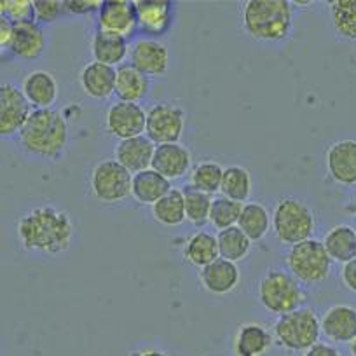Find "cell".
Instances as JSON below:
<instances>
[{"label":"cell","instance_id":"cell-37","mask_svg":"<svg viewBox=\"0 0 356 356\" xmlns=\"http://www.w3.org/2000/svg\"><path fill=\"white\" fill-rule=\"evenodd\" d=\"M0 15L15 25L33 22V0H2Z\"/></svg>","mask_w":356,"mask_h":356},{"label":"cell","instance_id":"cell-5","mask_svg":"<svg viewBox=\"0 0 356 356\" xmlns=\"http://www.w3.org/2000/svg\"><path fill=\"white\" fill-rule=\"evenodd\" d=\"M271 220L273 232L278 241L290 246L311 239L316 227L314 211L309 204L293 196L282 197L276 203Z\"/></svg>","mask_w":356,"mask_h":356},{"label":"cell","instance_id":"cell-28","mask_svg":"<svg viewBox=\"0 0 356 356\" xmlns=\"http://www.w3.org/2000/svg\"><path fill=\"white\" fill-rule=\"evenodd\" d=\"M323 246L332 262H349L356 257V231L349 225H335L325 234Z\"/></svg>","mask_w":356,"mask_h":356},{"label":"cell","instance_id":"cell-24","mask_svg":"<svg viewBox=\"0 0 356 356\" xmlns=\"http://www.w3.org/2000/svg\"><path fill=\"white\" fill-rule=\"evenodd\" d=\"M171 189H173L171 187V180H168L166 177L157 173L152 168L133 175L131 197L140 204H149V207H152L157 201L163 200Z\"/></svg>","mask_w":356,"mask_h":356},{"label":"cell","instance_id":"cell-31","mask_svg":"<svg viewBox=\"0 0 356 356\" xmlns=\"http://www.w3.org/2000/svg\"><path fill=\"white\" fill-rule=\"evenodd\" d=\"M217 243H218V253L222 259L231 260V262H239V260L246 259V255L252 250V239L238 227H229L224 231L217 232Z\"/></svg>","mask_w":356,"mask_h":356},{"label":"cell","instance_id":"cell-26","mask_svg":"<svg viewBox=\"0 0 356 356\" xmlns=\"http://www.w3.org/2000/svg\"><path fill=\"white\" fill-rule=\"evenodd\" d=\"M91 54H93V61H98V63L108 65V67L121 65L129 56L128 40L97 30L91 39Z\"/></svg>","mask_w":356,"mask_h":356},{"label":"cell","instance_id":"cell-30","mask_svg":"<svg viewBox=\"0 0 356 356\" xmlns=\"http://www.w3.org/2000/svg\"><path fill=\"white\" fill-rule=\"evenodd\" d=\"M150 211H152L154 220L164 227H177V225L184 224L187 220L184 191L173 187L163 200L150 207Z\"/></svg>","mask_w":356,"mask_h":356},{"label":"cell","instance_id":"cell-17","mask_svg":"<svg viewBox=\"0 0 356 356\" xmlns=\"http://www.w3.org/2000/svg\"><path fill=\"white\" fill-rule=\"evenodd\" d=\"M321 334L335 344H351L356 339V309L337 304L321 318Z\"/></svg>","mask_w":356,"mask_h":356},{"label":"cell","instance_id":"cell-19","mask_svg":"<svg viewBox=\"0 0 356 356\" xmlns=\"http://www.w3.org/2000/svg\"><path fill=\"white\" fill-rule=\"evenodd\" d=\"M115 79L118 70L98 61L88 63L79 74L82 91L93 100H107L115 95Z\"/></svg>","mask_w":356,"mask_h":356},{"label":"cell","instance_id":"cell-18","mask_svg":"<svg viewBox=\"0 0 356 356\" xmlns=\"http://www.w3.org/2000/svg\"><path fill=\"white\" fill-rule=\"evenodd\" d=\"M275 346V335L262 323H243L232 339L234 356H266Z\"/></svg>","mask_w":356,"mask_h":356},{"label":"cell","instance_id":"cell-45","mask_svg":"<svg viewBox=\"0 0 356 356\" xmlns=\"http://www.w3.org/2000/svg\"><path fill=\"white\" fill-rule=\"evenodd\" d=\"M355 213H356V203H355Z\"/></svg>","mask_w":356,"mask_h":356},{"label":"cell","instance_id":"cell-9","mask_svg":"<svg viewBox=\"0 0 356 356\" xmlns=\"http://www.w3.org/2000/svg\"><path fill=\"white\" fill-rule=\"evenodd\" d=\"M186 128V112L177 105L157 104L147 112L145 135L156 145L178 143Z\"/></svg>","mask_w":356,"mask_h":356},{"label":"cell","instance_id":"cell-6","mask_svg":"<svg viewBox=\"0 0 356 356\" xmlns=\"http://www.w3.org/2000/svg\"><path fill=\"white\" fill-rule=\"evenodd\" d=\"M275 342L292 353H304L320 342L321 321L311 307H299L283 314L273 327Z\"/></svg>","mask_w":356,"mask_h":356},{"label":"cell","instance_id":"cell-2","mask_svg":"<svg viewBox=\"0 0 356 356\" xmlns=\"http://www.w3.org/2000/svg\"><path fill=\"white\" fill-rule=\"evenodd\" d=\"M23 150L37 159L54 161L68 145V126L63 115L53 108L33 111L18 135Z\"/></svg>","mask_w":356,"mask_h":356},{"label":"cell","instance_id":"cell-15","mask_svg":"<svg viewBox=\"0 0 356 356\" xmlns=\"http://www.w3.org/2000/svg\"><path fill=\"white\" fill-rule=\"evenodd\" d=\"M138 19V30L145 35L159 37L173 23V4L168 0H133Z\"/></svg>","mask_w":356,"mask_h":356},{"label":"cell","instance_id":"cell-39","mask_svg":"<svg viewBox=\"0 0 356 356\" xmlns=\"http://www.w3.org/2000/svg\"><path fill=\"white\" fill-rule=\"evenodd\" d=\"M102 6H104L102 0H68V2H65V13H70V15L100 13Z\"/></svg>","mask_w":356,"mask_h":356},{"label":"cell","instance_id":"cell-3","mask_svg":"<svg viewBox=\"0 0 356 356\" xmlns=\"http://www.w3.org/2000/svg\"><path fill=\"white\" fill-rule=\"evenodd\" d=\"M241 25L252 39L282 42L293 29V8L289 0H246L241 4Z\"/></svg>","mask_w":356,"mask_h":356},{"label":"cell","instance_id":"cell-43","mask_svg":"<svg viewBox=\"0 0 356 356\" xmlns=\"http://www.w3.org/2000/svg\"><path fill=\"white\" fill-rule=\"evenodd\" d=\"M129 356H170V355L164 351H161V349H156V348H142V349H136V351L129 353Z\"/></svg>","mask_w":356,"mask_h":356},{"label":"cell","instance_id":"cell-12","mask_svg":"<svg viewBox=\"0 0 356 356\" xmlns=\"http://www.w3.org/2000/svg\"><path fill=\"white\" fill-rule=\"evenodd\" d=\"M145 126L147 114L138 104L115 102L107 108V114H105V128L119 140L140 136L145 131Z\"/></svg>","mask_w":356,"mask_h":356},{"label":"cell","instance_id":"cell-25","mask_svg":"<svg viewBox=\"0 0 356 356\" xmlns=\"http://www.w3.org/2000/svg\"><path fill=\"white\" fill-rule=\"evenodd\" d=\"M149 93V77L136 70L133 65L124 63L118 68L115 79V97L119 102L140 104Z\"/></svg>","mask_w":356,"mask_h":356},{"label":"cell","instance_id":"cell-7","mask_svg":"<svg viewBox=\"0 0 356 356\" xmlns=\"http://www.w3.org/2000/svg\"><path fill=\"white\" fill-rule=\"evenodd\" d=\"M286 266L300 283L313 285L325 282L330 276L332 259L325 250L323 241L311 238L290 246L286 253Z\"/></svg>","mask_w":356,"mask_h":356},{"label":"cell","instance_id":"cell-38","mask_svg":"<svg viewBox=\"0 0 356 356\" xmlns=\"http://www.w3.org/2000/svg\"><path fill=\"white\" fill-rule=\"evenodd\" d=\"M65 13V2L60 0H33V22L37 25H53Z\"/></svg>","mask_w":356,"mask_h":356},{"label":"cell","instance_id":"cell-40","mask_svg":"<svg viewBox=\"0 0 356 356\" xmlns=\"http://www.w3.org/2000/svg\"><path fill=\"white\" fill-rule=\"evenodd\" d=\"M341 280L346 289L356 293V257L353 260H349V262L342 264Z\"/></svg>","mask_w":356,"mask_h":356},{"label":"cell","instance_id":"cell-27","mask_svg":"<svg viewBox=\"0 0 356 356\" xmlns=\"http://www.w3.org/2000/svg\"><path fill=\"white\" fill-rule=\"evenodd\" d=\"M184 259L197 269H203L204 266L220 259L217 236L208 231L194 232L184 246Z\"/></svg>","mask_w":356,"mask_h":356},{"label":"cell","instance_id":"cell-21","mask_svg":"<svg viewBox=\"0 0 356 356\" xmlns=\"http://www.w3.org/2000/svg\"><path fill=\"white\" fill-rule=\"evenodd\" d=\"M152 170L166 177L168 180H178L186 177L191 170V152L182 143H164L157 145L152 159Z\"/></svg>","mask_w":356,"mask_h":356},{"label":"cell","instance_id":"cell-42","mask_svg":"<svg viewBox=\"0 0 356 356\" xmlns=\"http://www.w3.org/2000/svg\"><path fill=\"white\" fill-rule=\"evenodd\" d=\"M302 356H341V353H339L337 348H334L332 344H327V342H318V344H314L313 348L304 351Z\"/></svg>","mask_w":356,"mask_h":356},{"label":"cell","instance_id":"cell-22","mask_svg":"<svg viewBox=\"0 0 356 356\" xmlns=\"http://www.w3.org/2000/svg\"><path fill=\"white\" fill-rule=\"evenodd\" d=\"M22 91L33 111H46L58 100V82L53 74L46 70H35L23 79Z\"/></svg>","mask_w":356,"mask_h":356},{"label":"cell","instance_id":"cell-14","mask_svg":"<svg viewBox=\"0 0 356 356\" xmlns=\"http://www.w3.org/2000/svg\"><path fill=\"white\" fill-rule=\"evenodd\" d=\"M328 177L339 186H356V140H341L325 154Z\"/></svg>","mask_w":356,"mask_h":356},{"label":"cell","instance_id":"cell-34","mask_svg":"<svg viewBox=\"0 0 356 356\" xmlns=\"http://www.w3.org/2000/svg\"><path fill=\"white\" fill-rule=\"evenodd\" d=\"M222 177H224V168L215 161H204L200 163L193 171H191V182L194 189L215 196L220 193Z\"/></svg>","mask_w":356,"mask_h":356},{"label":"cell","instance_id":"cell-1","mask_svg":"<svg viewBox=\"0 0 356 356\" xmlns=\"http://www.w3.org/2000/svg\"><path fill=\"white\" fill-rule=\"evenodd\" d=\"M16 236L23 252L61 255L74 243L75 225L67 210L44 203L22 213L16 222Z\"/></svg>","mask_w":356,"mask_h":356},{"label":"cell","instance_id":"cell-13","mask_svg":"<svg viewBox=\"0 0 356 356\" xmlns=\"http://www.w3.org/2000/svg\"><path fill=\"white\" fill-rule=\"evenodd\" d=\"M129 65L145 74L147 77H159L168 72L170 67V53L159 40L143 37L133 42L129 47Z\"/></svg>","mask_w":356,"mask_h":356},{"label":"cell","instance_id":"cell-23","mask_svg":"<svg viewBox=\"0 0 356 356\" xmlns=\"http://www.w3.org/2000/svg\"><path fill=\"white\" fill-rule=\"evenodd\" d=\"M46 49V35L35 22L16 23L9 49L23 60H35Z\"/></svg>","mask_w":356,"mask_h":356},{"label":"cell","instance_id":"cell-11","mask_svg":"<svg viewBox=\"0 0 356 356\" xmlns=\"http://www.w3.org/2000/svg\"><path fill=\"white\" fill-rule=\"evenodd\" d=\"M97 25L100 32L131 39L138 30L135 4L129 0H105L98 13Z\"/></svg>","mask_w":356,"mask_h":356},{"label":"cell","instance_id":"cell-33","mask_svg":"<svg viewBox=\"0 0 356 356\" xmlns=\"http://www.w3.org/2000/svg\"><path fill=\"white\" fill-rule=\"evenodd\" d=\"M184 200H186V218L194 227H203L210 222L211 203L213 196L194 189L193 186L184 187Z\"/></svg>","mask_w":356,"mask_h":356},{"label":"cell","instance_id":"cell-44","mask_svg":"<svg viewBox=\"0 0 356 356\" xmlns=\"http://www.w3.org/2000/svg\"><path fill=\"white\" fill-rule=\"evenodd\" d=\"M349 353H351V356H356V339L349 344Z\"/></svg>","mask_w":356,"mask_h":356},{"label":"cell","instance_id":"cell-10","mask_svg":"<svg viewBox=\"0 0 356 356\" xmlns=\"http://www.w3.org/2000/svg\"><path fill=\"white\" fill-rule=\"evenodd\" d=\"M32 112L33 107L18 86L11 82L0 86V135L4 138L19 135Z\"/></svg>","mask_w":356,"mask_h":356},{"label":"cell","instance_id":"cell-16","mask_svg":"<svg viewBox=\"0 0 356 356\" xmlns=\"http://www.w3.org/2000/svg\"><path fill=\"white\" fill-rule=\"evenodd\" d=\"M156 147V143L147 135L119 140L118 145H115V161L122 164L131 175L150 170Z\"/></svg>","mask_w":356,"mask_h":356},{"label":"cell","instance_id":"cell-29","mask_svg":"<svg viewBox=\"0 0 356 356\" xmlns=\"http://www.w3.org/2000/svg\"><path fill=\"white\" fill-rule=\"evenodd\" d=\"M271 225V215H269V210L262 203H259V201H248V203L243 204L238 227L252 241H260V239L266 238Z\"/></svg>","mask_w":356,"mask_h":356},{"label":"cell","instance_id":"cell-8","mask_svg":"<svg viewBox=\"0 0 356 356\" xmlns=\"http://www.w3.org/2000/svg\"><path fill=\"white\" fill-rule=\"evenodd\" d=\"M133 175L115 159L100 161L91 171L89 187L97 201L105 204L122 203L131 196Z\"/></svg>","mask_w":356,"mask_h":356},{"label":"cell","instance_id":"cell-20","mask_svg":"<svg viewBox=\"0 0 356 356\" xmlns=\"http://www.w3.org/2000/svg\"><path fill=\"white\" fill-rule=\"evenodd\" d=\"M200 282L207 292L213 296H227L234 292L239 283V269L236 262L225 259H217L200 269Z\"/></svg>","mask_w":356,"mask_h":356},{"label":"cell","instance_id":"cell-4","mask_svg":"<svg viewBox=\"0 0 356 356\" xmlns=\"http://www.w3.org/2000/svg\"><path fill=\"white\" fill-rule=\"evenodd\" d=\"M257 297L269 313L278 316L304 307L306 302V292L299 280L283 269H271L260 278Z\"/></svg>","mask_w":356,"mask_h":356},{"label":"cell","instance_id":"cell-35","mask_svg":"<svg viewBox=\"0 0 356 356\" xmlns=\"http://www.w3.org/2000/svg\"><path fill=\"white\" fill-rule=\"evenodd\" d=\"M334 29L342 39L356 40V0H335L330 4Z\"/></svg>","mask_w":356,"mask_h":356},{"label":"cell","instance_id":"cell-36","mask_svg":"<svg viewBox=\"0 0 356 356\" xmlns=\"http://www.w3.org/2000/svg\"><path fill=\"white\" fill-rule=\"evenodd\" d=\"M243 203H238L234 200H229L225 196H215L213 203H211L210 211V224L213 225L217 231H224V229L234 227L238 225L239 215H241Z\"/></svg>","mask_w":356,"mask_h":356},{"label":"cell","instance_id":"cell-41","mask_svg":"<svg viewBox=\"0 0 356 356\" xmlns=\"http://www.w3.org/2000/svg\"><path fill=\"white\" fill-rule=\"evenodd\" d=\"M13 30H15V23L9 22L8 18H0V47L2 51L9 49V44L13 39Z\"/></svg>","mask_w":356,"mask_h":356},{"label":"cell","instance_id":"cell-32","mask_svg":"<svg viewBox=\"0 0 356 356\" xmlns=\"http://www.w3.org/2000/svg\"><path fill=\"white\" fill-rule=\"evenodd\" d=\"M222 196L234 200L238 203H246L252 194V175L243 166H227L224 168L220 186Z\"/></svg>","mask_w":356,"mask_h":356}]
</instances>
